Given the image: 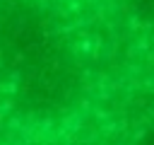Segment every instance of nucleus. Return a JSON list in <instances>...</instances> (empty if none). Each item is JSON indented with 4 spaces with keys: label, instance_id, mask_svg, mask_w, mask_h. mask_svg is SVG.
<instances>
[{
    "label": "nucleus",
    "instance_id": "f257e3e1",
    "mask_svg": "<svg viewBox=\"0 0 154 145\" xmlns=\"http://www.w3.org/2000/svg\"><path fill=\"white\" fill-rule=\"evenodd\" d=\"M60 2H91V0H60Z\"/></svg>",
    "mask_w": 154,
    "mask_h": 145
}]
</instances>
